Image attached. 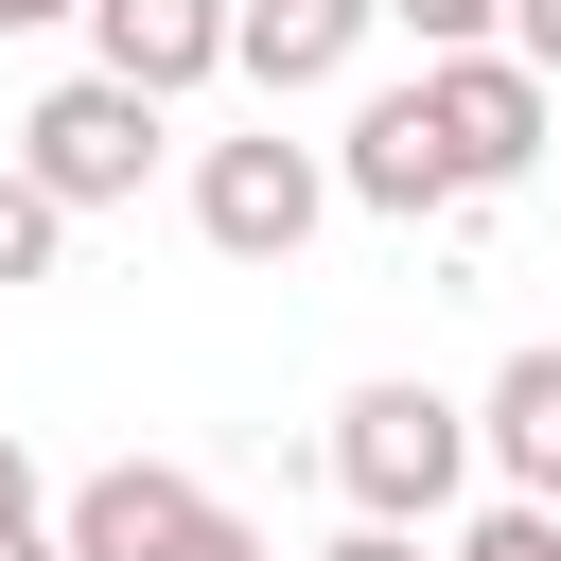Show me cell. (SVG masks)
Here are the masks:
<instances>
[{
  "label": "cell",
  "instance_id": "obj_9",
  "mask_svg": "<svg viewBox=\"0 0 561 561\" xmlns=\"http://www.w3.org/2000/svg\"><path fill=\"white\" fill-rule=\"evenodd\" d=\"M473 456H491L508 491H543V508H561V351H508V368H491V403H473Z\"/></svg>",
  "mask_w": 561,
  "mask_h": 561
},
{
  "label": "cell",
  "instance_id": "obj_15",
  "mask_svg": "<svg viewBox=\"0 0 561 561\" xmlns=\"http://www.w3.org/2000/svg\"><path fill=\"white\" fill-rule=\"evenodd\" d=\"M53 491H35V456H18V421H0V526H35Z\"/></svg>",
  "mask_w": 561,
  "mask_h": 561
},
{
  "label": "cell",
  "instance_id": "obj_3",
  "mask_svg": "<svg viewBox=\"0 0 561 561\" xmlns=\"http://www.w3.org/2000/svg\"><path fill=\"white\" fill-rule=\"evenodd\" d=\"M18 175H35L53 210H123V193L158 175V88H123V70H70V88L18 123Z\"/></svg>",
  "mask_w": 561,
  "mask_h": 561
},
{
  "label": "cell",
  "instance_id": "obj_14",
  "mask_svg": "<svg viewBox=\"0 0 561 561\" xmlns=\"http://www.w3.org/2000/svg\"><path fill=\"white\" fill-rule=\"evenodd\" d=\"M316 561H421V526H386V508H351V526H333Z\"/></svg>",
  "mask_w": 561,
  "mask_h": 561
},
{
  "label": "cell",
  "instance_id": "obj_16",
  "mask_svg": "<svg viewBox=\"0 0 561 561\" xmlns=\"http://www.w3.org/2000/svg\"><path fill=\"white\" fill-rule=\"evenodd\" d=\"M0 561H70V543H53V508H35V526H0Z\"/></svg>",
  "mask_w": 561,
  "mask_h": 561
},
{
  "label": "cell",
  "instance_id": "obj_11",
  "mask_svg": "<svg viewBox=\"0 0 561 561\" xmlns=\"http://www.w3.org/2000/svg\"><path fill=\"white\" fill-rule=\"evenodd\" d=\"M456 561H561V508H543V491H508V508H473V526H456Z\"/></svg>",
  "mask_w": 561,
  "mask_h": 561
},
{
  "label": "cell",
  "instance_id": "obj_2",
  "mask_svg": "<svg viewBox=\"0 0 561 561\" xmlns=\"http://www.w3.org/2000/svg\"><path fill=\"white\" fill-rule=\"evenodd\" d=\"M53 543H70V561H263V526L210 508L175 456H105V473L53 508Z\"/></svg>",
  "mask_w": 561,
  "mask_h": 561
},
{
  "label": "cell",
  "instance_id": "obj_12",
  "mask_svg": "<svg viewBox=\"0 0 561 561\" xmlns=\"http://www.w3.org/2000/svg\"><path fill=\"white\" fill-rule=\"evenodd\" d=\"M368 18H403L421 53H473V35H491V0H368Z\"/></svg>",
  "mask_w": 561,
  "mask_h": 561
},
{
  "label": "cell",
  "instance_id": "obj_4",
  "mask_svg": "<svg viewBox=\"0 0 561 561\" xmlns=\"http://www.w3.org/2000/svg\"><path fill=\"white\" fill-rule=\"evenodd\" d=\"M316 210H333V158H316V140H280V123H245V140H210V158H193V228H210L228 263H298V245H316Z\"/></svg>",
  "mask_w": 561,
  "mask_h": 561
},
{
  "label": "cell",
  "instance_id": "obj_1",
  "mask_svg": "<svg viewBox=\"0 0 561 561\" xmlns=\"http://www.w3.org/2000/svg\"><path fill=\"white\" fill-rule=\"evenodd\" d=\"M456 473H473V403H456V386L386 368V386H351V403H333V491H351V508L438 526V508H456Z\"/></svg>",
  "mask_w": 561,
  "mask_h": 561
},
{
  "label": "cell",
  "instance_id": "obj_6",
  "mask_svg": "<svg viewBox=\"0 0 561 561\" xmlns=\"http://www.w3.org/2000/svg\"><path fill=\"white\" fill-rule=\"evenodd\" d=\"M333 193H351V210H386V228H421V210H473V193H456V140H438V105H421V88L351 105V140H333Z\"/></svg>",
  "mask_w": 561,
  "mask_h": 561
},
{
  "label": "cell",
  "instance_id": "obj_17",
  "mask_svg": "<svg viewBox=\"0 0 561 561\" xmlns=\"http://www.w3.org/2000/svg\"><path fill=\"white\" fill-rule=\"evenodd\" d=\"M35 18H70V0H0V35H35Z\"/></svg>",
  "mask_w": 561,
  "mask_h": 561
},
{
  "label": "cell",
  "instance_id": "obj_8",
  "mask_svg": "<svg viewBox=\"0 0 561 561\" xmlns=\"http://www.w3.org/2000/svg\"><path fill=\"white\" fill-rule=\"evenodd\" d=\"M368 53V0H228V70L263 88V105H298V88H333Z\"/></svg>",
  "mask_w": 561,
  "mask_h": 561
},
{
  "label": "cell",
  "instance_id": "obj_13",
  "mask_svg": "<svg viewBox=\"0 0 561 561\" xmlns=\"http://www.w3.org/2000/svg\"><path fill=\"white\" fill-rule=\"evenodd\" d=\"M491 35H508V53L543 70V88H561V0H491Z\"/></svg>",
  "mask_w": 561,
  "mask_h": 561
},
{
  "label": "cell",
  "instance_id": "obj_5",
  "mask_svg": "<svg viewBox=\"0 0 561 561\" xmlns=\"http://www.w3.org/2000/svg\"><path fill=\"white\" fill-rule=\"evenodd\" d=\"M421 105H438V140H456V193H508V175L543 158V123H561V88H543L508 35H473V53H421Z\"/></svg>",
  "mask_w": 561,
  "mask_h": 561
},
{
  "label": "cell",
  "instance_id": "obj_10",
  "mask_svg": "<svg viewBox=\"0 0 561 561\" xmlns=\"http://www.w3.org/2000/svg\"><path fill=\"white\" fill-rule=\"evenodd\" d=\"M53 245H70V210H53V193L0 158V298H18V280H53Z\"/></svg>",
  "mask_w": 561,
  "mask_h": 561
},
{
  "label": "cell",
  "instance_id": "obj_7",
  "mask_svg": "<svg viewBox=\"0 0 561 561\" xmlns=\"http://www.w3.org/2000/svg\"><path fill=\"white\" fill-rule=\"evenodd\" d=\"M88 18V70H123V88H210L228 70V0H70Z\"/></svg>",
  "mask_w": 561,
  "mask_h": 561
}]
</instances>
